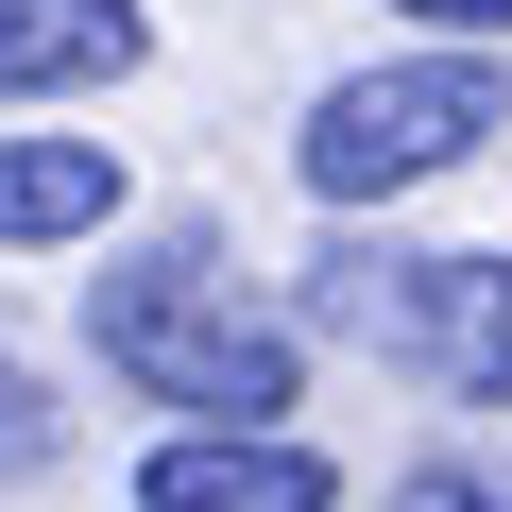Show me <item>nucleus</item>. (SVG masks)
Wrapping results in <instances>:
<instances>
[{"label": "nucleus", "instance_id": "7", "mask_svg": "<svg viewBox=\"0 0 512 512\" xmlns=\"http://www.w3.org/2000/svg\"><path fill=\"white\" fill-rule=\"evenodd\" d=\"M410 274H427V256H393V239H325V256H308V325L393 359V325H410Z\"/></svg>", "mask_w": 512, "mask_h": 512}, {"label": "nucleus", "instance_id": "2", "mask_svg": "<svg viewBox=\"0 0 512 512\" xmlns=\"http://www.w3.org/2000/svg\"><path fill=\"white\" fill-rule=\"evenodd\" d=\"M478 137H512V69L495 52H410V69H342L325 103H308V188L359 222V205H393V188H427V171H461Z\"/></svg>", "mask_w": 512, "mask_h": 512}, {"label": "nucleus", "instance_id": "8", "mask_svg": "<svg viewBox=\"0 0 512 512\" xmlns=\"http://www.w3.org/2000/svg\"><path fill=\"white\" fill-rule=\"evenodd\" d=\"M69 461V410L35 393V359H0V478H52Z\"/></svg>", "mask_w": 512, "mask_h": 512}, {"label": "nucleus", "instance_id": "5", "mask_svg": "<svg viewBox=\"0 0 512 512\" xmlns=\"http://www.w3.org/2000/svg\"><path fill=\"white\" fill-rule=\"evenodd\" d=\"M154 52L137 0H0V103H86Z\"/></svg>", "mask_w": 512, "mask_h": 512}, {"label": "nucleus", "instance_id": "9", "mask_svg": "<svg viewBox=\"0 0 512 512\" xmlns=\"http://www.w3.org/2000/svg\"><path fill=\"white\" fill-rule=\"evenodd\" d=\"M376 512H512V478H478V461H410Z\"/></svg>", "mask_w": 512, "mask_h": 512}, {"label": "nucleus", "instance_id": "3", "mask_svg": "<svg viewBox=\"0 0 512 512\" xmlns=\"http://www.w3.org/2000/svg\"><path fill=\"white\" fill-rule=\"evenodd\" d=\"M137 512H342V478L291 427H188L137 461Z\"/></svg>", "mask_w": 512, "mask_h": 512}, {"label": "nucleus", "instance_id": "10", "mask_svg": "<svg viewBox=\"0 0 512 512\" xmlns=\"http://www.w3.org/2000/svg\"><path fill=\"white\" fill-rule=\"evenodd\" d=\"M427 35H512V0H410Z\"/></svg>", "mask_w": 512, "mask_h": 512}, {"label": "nucleus", "instance_id": "6", "mask_svg": "<svg viewBox=\"0 0 512 512\" xmlns=\"http://www.w3.org/2000/svg\"><path fill=\"white\" fill-rule=\"evenodd\" d=\"M120 222V137H0V239L18 256H69Z\"/></svg>", "mask_w": 512, "mask_h": 512}, {"label": "nucleus", "instance_id": "4", "mask_svg": "<svg viewBox=\"0 0 512 512\" xmlns=\"http://www.w3.org/2000/svg\"><path fill=\"white\" fill-rule=\"evenodd\" d=\"M393 359H427L461 410H512V256H427Z\"/></svg>", "mask_w": 512, "mask_h": 512}, {"label": "nucleus", "instance_id": "1", "mask_svg": "<svg viewBox=\"0 0 512 512\" xmlns=\"http://www.w3.org/2000/svg\"><path fill=\"white\" fill-rule=\"evenodd\" d=\"M86 342H103L120 393L205 410V427H274V410H291V325H274V308H239V274H222L205 239L120 256V274L86 291Z\"/></svg>", "mask_w": 512, "mask_h": 512}]
</instances>
